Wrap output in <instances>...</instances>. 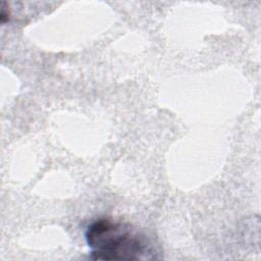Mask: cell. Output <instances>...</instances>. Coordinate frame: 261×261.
Listing matches in <instances>:
<instances>
[{
    "instance_id": "1",
    "label": "cell",
    "mask_w": 261,
    "mask_h": 261,
    "mask_svg": "<svg viewBox=\"0 0 261 261\" xmlns=\"http://www.w3.org/2000/svg\"><path fill=\"white\" fill-rule=\"evenodd\" d=\"M86 241L94 260H144L152 259L150 240L132 225L101 218L91 223Z\"/></svg>"
}]
</instances>
